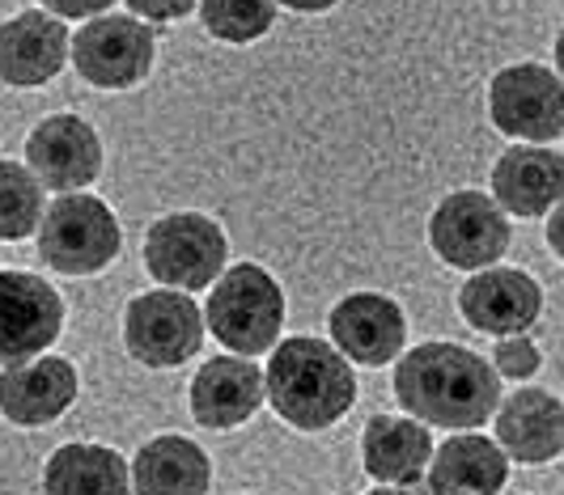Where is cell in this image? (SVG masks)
<instances>
[{
	"mask_svg": "<svg viewBox=\"0 0 564 495\" xmlns=\"http://www.w3.org/2000/svg\"><path fill=\"white\" fill-rule=\"evenodd\" d=\"M458 314L471 330L492 339L527 334L543 318V284L522 267H488L463 279Z\"/></svg>",
	"mask_w": 564,
	"mask_h": 495,
	"instance_id": "30bf717a",
	"label": "cell"
},
{
	"mask_svg": "<svg viewBox=\"0 0 564 495\" xmlns=\"http://www.w3.org/2000/svg\"><path fill=\"white\" fill-rule=\"evenodd\" d=\"M429 428L408 415H373L361 437V466L382 487H416L433 462Z\"/></svg>",
	"mask_w": 564,
	"mask_h": 495,
	"instance_id": "d6986e66",
	"label": "cell"
},
{
	"mask_svg": "<svg viewBox=\"0 0 564 495\" xmlns=\"http://www.w3.org/2000/svg\"><path fill=\"white\" fill-rule=\"evenodd\" d=\"M199 22L221 43H254L272 30L276 4L272 0H204Z\"/></svg>",
	"mask_w": 564,
	"mask_h": 495,
	"instance_id": "cb8c5ba5",
	"label": "cell"
},
{
	"mask_svg": "<svg viewBox=\"0 0 564 495\" xmlns=\"http://www.w3.org/2000/svg\"><path fill=\"white\" fill-rule=\"evenodd\" d=\"M47 13L56 18V22H94V18H107L115 13L111 0H47Z\"/></svg>",
	"mask_w": 564,
	"mask_h": 495,
	"instance_id": "4316f807",
	"label": "cell"
},
{
	"mask_svg": "<svg viewBox=\"0 0 564 495\" xmlns=\"http://www.w3.org/2000/svg\"><path fill=\"white\" fill-rule=\"evenodd\" d=\"M327 334H332V348L348 364L382 369L403 352L408 318H403V305L382 293H348L327 314Z\"/></svg>",
	"mask_w": 564,
	"mask_h": 495,
	"instance_id": "4fadbf2b",
	"label": "cell"
},
{
	"mask_svg": "<svg viewBox=\"0 0 564 495\" xmlns=\"http://www.w3.org/2000/svg\"><path fill=\"white\" fill-rule=\"evenodd\" d=\"M64 327L59 293L30 272H0V364L39 360Z\"/></svg>",
	"mask_w": 564,
	"mask_h": 495,
	"instance_id": "8fae6325",
	"label": "cell"
},
{
	"mask_svg": "<svg viewBox=\"0 0 564 495\" xmlns=\"http://www.w3.org/2000/svg\"><path fill=\"white\" fill-rule=\"evenodd\" d=\"M208 334L234 352V356H259L272 352L284 327V293L259 263L226 267V275L213 284L204 305Z\"/></svg>",
	"mask_w": 564,
	"mask_h": 495,
	"instance_id": "3957f363",
	"label": "cell"
},
{
	"mask_svg": "<svg viewBox=\"0 0 564 495\" xmlns=\"http://www.w3.org/2000/svg\"><path fill=\"white\" fill-rule=\"evenodd\" d=\"M47 217L43 208V183L30 174L26 165L0 162V238L22 242Z\"/></svg>",
	"mask_w": 564,
	"mask_h": 495,
	"instance_id": "603a6c76",
	"label": "cell"
},
{
	"mask_svg": "<svg viewBox=\"0 0 564 495\" xmlns=\"http://www.w3.org/2000/svg\"><path fill=\"white\" fill-rule=\"evenodd\" d=\"M366 495H429V487L424 483H416V487H373Z\"/></svg>",
	"mask_w": 564,
	"mask_h": 495,
	"instance_id": "f1b7e54d",
	"label": "cell"
},
{
	"mask_svg": "<svg viewBox=\"0 0 564 495\" xmlns=\"http://www.w3.org/2000/svg\"><path fill=\"white\" fill-rule=\"evenodd\" d=\"M492 199L506 217H552L564 204V153L552 144H509L492 165Z\"/></svg>",
	"mask_w": 564,
	"mask_h": 495,
	"instance_id": "5bb4252c",
	"label": "cell"
},
{
	"mask_svg": "<svg viewBox=\"0 0 564 495\" xmlns=\"http://www.w3.org/2000/svg\"><path fill=\"white\" fill-rule=\"evenodd\" d=\"M547 250L564 263V204L547 217Z\"/></svg>",
	"mask_w": 564,
	"mask_h": 495,
	"instance_id": "83f0119b",
	"label": "cell"
},
{
	"mask_svg": "<svg viewBox=\"0 0 564 495\" xmlns=\"http://www.w3.org/2000/svg\"><path fill=\"white\" fill-rule=\"evenodd\" d=\"M119 220L94 195H59L39 224V254L64 275H94L119 254Z\"/></svg>",
	"mask_w": 564,
	"mask_h": 495,
	"instance_id": "52a82bcc",
	"label": "cell"
},
{
	"mask_svg": "<svg viewBox=\"0 0 564 495\" xmlns=\"http://www.w3.org/2000/svg\"><path fill=\"white\" fill-rule=\"evenodd\" d=\"M158 55L153 26L141 18L115 9L107 18H94L73 34V64L89 85L98 89H132L149 77Z\"/></svg>",
	"mask_w": 564,
	"mask_h": 495,
	"instance_id": "9c48e42d",
	"label": "cell"
},
{
	"mask_svg": "<svg viewBox=\"0 0 564 495\" xmlns=\"http://www.w3.org/2000/svg\"><path fill=\"white\" fill-rule=\"evenodd\" d=\"M77 369L64 356H39L26 364H9L0 373V415L22 428H43L73 407Z\"/></svg>",
	"mask_w": 564,
	"mask_h": 495,
	"instance_id": "e0dca14e",
	"label": "cell"
},
{
	"mask_svg": "<svg viewBox=\"0 0 564 495\" xmlns=\"http://www.w3.org/2000/svg\"><path fill=\"white\" fill-rule=\"evenodd\" d=\"M395 403L424 428L480 432L501 407V377L492 360L446 339H429L395 360Z\"/></svg>",
	"mask_w": 564,
	"mask_h": 495,
	"instance_id": "6da1fadb",
	"label": "cell"
},
{
	"mask_svg": "<svg viewBox=\"0 0 564 495\" xmlns=\"http://www.w3.org/2000/svg\"><path fill=\"white\" fill-rule=\"evenodd\" d=\"M552 55H556V77L564 81V26H561V34H556V43H552Z\"/></svg>",
	"mask_w": 564,
	"mask_h": 495,
	"instance_id": "f546056e",
	"label": "cell"
},
{
	"mask_svg": "<svg viewBox=\"0 0 564 495\" xmlns=\"http://www.w3.org/2000/svg\"><path fill=\"white\" fill-rule=\"evenodd\" d=\"M488 119L513 144H552L564 136V81L535 59L509 64L488 81Z\"/></svg>",
	"mask_w": 564,
	"mask_h": 495,
	"instance_id": "8992f818",
	"label": "cell"
},
{
	"mask_svg": "<svg viewBox=\"0 0 564 495\" xmlns=\"http://www.w3.org/2000/svg\"><path fill=\"white\" fill-rule=\"evenodd\" d=\"M497 444L509 462L547 466L564 453V403L552 389L522 385L497 407Z\"/></svg>",
	"mask_w": 564,
	"mask_h": 495,
	"instance_id": "9a60e30c",
	"label": "cell"
},
{
	"mask_svg": "<svg viewBox=\"0 0 564 495\" xmlns=\"http://www.w3.org/2000/svg\"><path fill=\"white\" fill-rule=\"evenodd\" d=\"M73 55L68 26L47 9H22L18 18L0 22V81L4 85H47Z\"/></svg>",
	"mask_w": 564,
	"mask_h": 495,
	"instance_id": "2e32d148",
	"label": "cell"
},
{
	"mask_svg": "<svg viewBox=\"0 0 564 495\" xmlns=\"http://www.w3.org/2000/svg\"><path fill=\"white\" fill-rule=\"evenodd\" d=\"M43 495H132V466L107 444H64L43 466Z\"/></svg>",
	"mask_w": 564,
	"mask_h": 495,
	"instance_id": "7402d4cb",
	"label": "cell"
},
{
	"mask_svg": "<svg viewBox=\"0 0 564 495\" xmlns=\"http://www.w3.org/2000/svg\"><path fill=\"white\" fill-rule=\"evenodd\" d=\"M226 229L204 212H170L144 233V267L170 293H199L226 275Z\"/></svg>",
	"mask_w": 564,
	"mask_h": 495,
	"instance_id": "277c9868",
	"label": "cell"
},
{
	"mask_svg": "<svg viewBox=\"0 0 564 495\" xmlns=\"http://www.w3.org/2000/svg\"><path fill=\"white\" fill-rule=\"evenodd\" d=\"M26 169L47 191L77 195L102 174V140L77 114H52L30 132Z\"/></svg>",
	"mask_w": 564,
	"mask_h": 495,
	"instance_id": "7c38bea8",
	"label": "cell"
},
{
	"mask_svg": "<svg viewBox=\"0 0 564 495\" xmlns=\"http://www.w3.org/2000/svg\"><path fill=\"white\" fill-rule=\"evenodd\" d=\"M272 411L297 432H323L339 424L357 403V373L327 339L293 334L272 348L263 369Z\"/></svg>",
	"mask_w": 564,
	"mask_h": 495,
	"instance_id": "7a4b0ae2",
	"label": "cell"
},
{
	"mask_svg": "<svg viewBox=\"0 0 564 495\" xmlns=\"http://www.w3.org/2000/svg\"><path fill=\"white\" fill-rule=\"evenodd\" d=\"M513 246V224L484 191H451L429 212V250L454 272H488L501 267Z\"/></svg>",
	"mask_w": 564,
	"mask_h": 495,
	"instance_id": "5b68a950",
	"label": "cell"
},
{
	"mask_svg": "<svg viewBox=\"0 0 564 495\" xmlns=\"http://www.w3.org/2000/svg\"><path fill=\"white\" fill-rule=\"evenodd\" d=\"M263 398H268L263 373L259 364L242 356L204 360V369L192 377V415L199 428H213V432L247 424Z\"/></svg>",
	"mask_w": 564,
	"mask_h": 495,
	"instance_id": "ac0fdd59",
	"label": "cell"
},
{
	"mask_svg": "<svg viewBox=\"0 0 564 495\" xmlns=\"http://www.w3.org/2000/svg\"><path fill=\"white\" fill-rule=\"evenodd\" d=\"M204 314L187 293L153 288L123 309V348L149 369H178L204 348Z\"/></svg>",
	"mask_w": 564,
	"mask_h": 495,
	"instance_id": "ba28073f",
	"label": "cell"
},
{
	"mask_svg": "<svg viewBox=\"0 0 564 495\" xmlns=\"http://www.w3.org/2000/svg\"><path fill=\"white\" fill-rule=\"evenodd\" d=\"M509 483V458L484 432H454L433 449L429 495H497Z\"/></svg>",
	"mask_w": 564,
	"mask_h": 495,
	"instance_id": "ffe728a7",
	"label": "cell"
},
{
	"mask_svg": "<svg viewBox=\"0 0 564 495\" xmlns=\"http://www.w3.org/2000/svg\"><path fill=\"white\" fill-rule=\"evenodd\" d=\"M123 13L141 18L144 26H149V22H178V18H192V13H199V4H192V0H178V4H162V0H128Z\"/></svg>",
	"mask_w": 564,
	"mask_h": 495,
	"instance_id": "484cf974",
	"label": "cell"
},
{
	"mask_svg": "<svg viewBox=\"0 0 564 495\" xmlns=\"http://www.w3.org/2000/svg\"><path fill=\"white\" fill-rule=\"evenodd\" d=\"M213 462L187 437H153L132 458V492L137 495H208Z\"/></svg>",
	"mask_w": 564,
	"mask_h": 495,
	"instance_id": "44dd1931",
	"label": "cell"
},
{
	"mask_svg": "<svg viewBox=\"0 0 564 495\" xmlns=\"http://www.w3.org/2000/svg\"><path fill=\"white\" fill-rule=\"evenodd\" d=\"M492 369H497V377H509V382H531L539 369H543V352H539L531 339L513 334V339H501V343H497Z\"/></svg>",
	"mask_w": 564,
	"mask_h": 495,
	"instance_id": "d4e9b609",
	"label": "cell"
}]
</instances>
